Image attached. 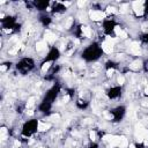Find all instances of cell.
I'll return each mask as SVG.
<instances>
[{
    "label": "cell",
    "instance_id": "3957f363",
    "mask_svg": "<svg viewBox=\"0 0 148 148\" xmlns=\"http://www.w3.org/2000/svg\"><path fill=\"white\" fill-rule=\"evenodd\" d=\"M34 66H35L34 60H32L31 58L25 57V58H22V59L17 62L16 68H17V71H20L22 74H25V73L30 72V71L34 68Z\"/></svg>",
    "mask_w": 148,
    "mask_h": 148
},
{
    "label": "cell",
    "instance_id": "5b68a950",
    "mask_svg": "<svg viewBox=\"0 0 148 148\" xmlns=\"http://www.w3.org/2000/svg\"><path fill=\"white\" fill-rule=\"evenodd\" d=\"M59 57H60V51H59V49L56 47V46H53V47L49 51V53L46 54L45 61H51V62H53L54 60L59 59Z\"/></svg>",
    "mask_w": 148,
    "mask_h": 148
},
{
    "label": "cell",
    "instance_id": "5bb4252c",
    "mask_svg": "<svg viewBox=\"0 0 148 148\" xmlns=\"http://www.w3.org/2000/svg\"><path fill=\"white\" fill-rule=\"evenodd\" d=\"M46 46H47V44H46L45 40H39V42L36 43V51H37V52L44 51V50L46 49Z\"/></svg>",
    "mask_w": 148,
    "mask_h": 148
},
{
    "label": "cell",
    "instance_id": "44dd1931",
    "mask_svg": "<svg viewBox=\"0 0 148 148\" xmlns=\"http://www.w3.org/2000/svg\"><path fill=\"white\" fill-rule=\"evenodd\" d=\"M40 148H44V147H40Z\"/></svg>",
    "mask_w": 148,
    "mask_h": 148
},
{
    "label": "cell",
    "instance_id": "7c38bea8",
    "mask_svg": "<svg viewBox=\"0 0 148 148\" xmlns=\"http://www.w3.org/2000/svg\"><path fill=\"white\" fill-rule=\"evenodd\" d=\"M51 128V124L50 123H45V121H40L38 124V132H46Z\"/></svg>",
    "mask_w": 148,
    "mask_h": 148
},
{
    "label": "cell",
    "instance_id": "ac0fdd59",
    "mask_svg": "<svg viewBox=\"0 0 148 148\" xmlns=\"http://www.w3.org/2000/svg\"><path fill=\"white\" fill-rule=\"evenodd\" d=\"M117 83H118L119 86H123V84L125 83V76H124L123 74H119V75L117 76Z\"/></svg>",
    "mask_w": 148,
    "mask_h": 148
},
{
    "label": "cell",
    "instance_id": "52a82bcc",
    "mask_svg": "<svg viewBox=\"0 0 148 148\" xmlns=\"http://www.w3.org/2000/svg\"><path fill=\"white\" fill-rule=\"evenodd\" d=\"M79 31H80V36L81 37H86V38H90L92 36V29L88 25L81 24L79 27Z\"/></svg>",
    "mask_w": 148,
    "mask_h": 148
},
{
    "label": "cell",
    "instance_id": "e0dca14e",
    "mask_svg": "<svg viewBox=\"0 0 148 148\" xmlns=\"http://www.w3.org/2000/svg\"><path fill=\"white\" fill-rule=\"evenodd\" d=\"M9 68H10V62H3V64H1V65H0V71H1L2 73L8 72V71H9Z\"/></svg>",
    "mask_w": 148,
    "mask_h": 148
},
{
    "label": "cell",
    "instance_id": "2e32d148",
    "mask_svg": "<svg viewBox=\"0 0 148 148\" xmlns=\"http://www.w3.org/2000/svg\"><path fill=\"white\" fill-rule=\"evenodd\" d=\"M73 27H74V18H73V17H68V18H66L65 24H64V28L67 29V30H69V29L73 28Z\"/></svg>",
    "mask_w": 148,
    "mask_h": 148
},
{
    "label": "cell",
    "instance_id": "4fadbf2b",
    "mask_svg": "<svg viewBox=\"0 0 148 148\" xmlns=\"http://www.w3.org/2000/svg\"><path fill=\"white\" fill-rule=\"evenodd\" d=\"M51 67H52V62H51V61H45V60H44L43 64L40 65V72H42V73H46Z\"/></svg>",
    "mask_w": 148,
    "mask_h": 148
},
{
    "label": "cell",
    "instance_id": "d6986e66",
    "mask_svg": "<svg viewBox=\"0 0 148 148\" xmlns=\"http://www.w3.org/2000/svg\"><path fill=\"white\" fill-rule=\"evenodd\" d=\"M143 9H145V15H148V1L143 2Z\"/></svg>",
    "mask_w": 148,
    "mask_h": 148
},
{
    "label": "cell",
    "instance_id": "277c9868",
    "mask_svg": "<svg viewBox=\"0 0 148 148\" xmlns=\"http://www.w3.org/2000/svg\"><path fill=\"white\" fill-rule=\"evenodd\" d=\"M88 15H89V18L94 22H103L108 17L104 9H90Z\"/></svg>",
    "mask_w": 148,
    "mask_h": 148
},
{
    "label": "cell",
    "instance_id": "30bf717a",
    "mask_svg": "<svg viewBox=\"0 0 148 148\" xmlns=\"http://www.w3.org/2000/svg\"><path fill=\"white\" fill-rule=\"evenodd\" d=\"M120 91H121V89H120L119 86H118V87H111V88L109 89L108 96H109L110 98H117V97L120 96Z\"/></svg>",
    "mask_w": 148,
    "mask_h": 148
},
{
    "label": "cell",
    "instance_id": "9c48e42d",
    "mask_svg": "<svg viewBox=\"0 0 148 148\" xmlns=\"http://www.w3.org/2000/svg\"><path fill=\"white\" fill-rule=\"evenodd\" d=\"M142 67H143V62H142L141 60H139V59L133 60V61L128 65V68H130L131 71H133V72H139Z\"/></svg>",
    "mask_w": 148,
    "mask_h": 148
},
{
    "label": "cell",
    "instance_id": "ffe728a7",
    "mask_svg": "<svg viewBox=\"0 0 148 148\" xmlns=\"http://www.w3.org/2000/svg\"><path fill=\"white\" fill-rule=\"evenodd\" d=\"M145 95L148 96V86H146V88H145Z\"/></svg>",
    "mask_w": 148,
    "mask_h": 148
},
{
    "label": "cell",
    "instance_id": "8fae6325",
    "mask_svg": "<svg viewBox=\"0 0 148 148\" xmlns=\"http://www.w3.org/2000/svg\"><path fill=\"white\" fill-rule=\"evenodd\" d=\"M128 51H130V53L133 54V56H139V54H140V45H139V43H136V42L131 43Z\"/></svg>",
    "mask_w": 148,
    "mask_h": 148
},
{
    "label": "cell",
    "instance_id": "9a60e30c",
    "mask_svg": "<svg viewBox=\"0 0 148 148\" xmlns=\"http://www.w3.org/2000/svg\"><path fill=\"white\" fill-rule=\"evenodd\" d=\"M39 21L42 22V24H43L44 27H47V25H50V24H51V22H52V18H51L50 16H46V15H43V16H40V18H39Z\"/></svg>",
    "mask_w": 148,
    "mask_h": 148
},
{
    "label": "cell",
    "instance_id": "7a4b0ae2",
    "mask_svg": "<svg viewBox=\"0 0 148 148\" xmlns=\"http://www.w3.org/2000/svg\"><path fill=\"white\" fill-rule=\"evenodd\" d=\"M38 124H39L38 119H30L25 121L22 127V136H25L29 139L35 132H38Z\"/></svg>",
    "mask_w": 148,
    "mask_h": 148
},
{
    "label": "cell",
    "instance_id": "ba28073f",
    "mask_svg": "<svg viewBox=\"0 0 148 148\" xmlns=\"http://www.w3.org/2000/svg\"><path fill=\"white\" fill-rule=\"evenodd\" d=\"M44 40L46 42V44H53L57 40V35L53 34L51 30H46L44 34Z\"/></svg>",
    "mask_w": 148,
    "mask_h": 148
},
{
    "label": "cell",
    "instance_id": "8992f818",
    "mask_svg": "<svg viewBox=\"0 0 148 148\" xmlns=\"http://www.w3.org/2000/svg\"><path fill=\"white\" fill-rule=\"evenodd\" d=\"M110 112L112 114V119L116 120V121H119L124 117V114H125V108L124 106H117L116 109H113Z\"/></svg>",
    "mask_w": 148,
    "mask_h": 148
},
{
    "label": "cell",
    "instance_id": "6da1fadb",
    "mask_svg": "<svg viewBox=\"0 0 148 148\" xmlns=\"http://www.w3.org/2000/svg\"><path fill=\"white\" fill-rule=\"evenodd\" d=\"M102 53L103 51L101 46H98L97 44H94V45L91 44L84 49V51L82 52V58L86 59L87 61H92V60L98 59L102 56Z\"/></svg>",
    "mask_w": 148,
    "mask_h": 148
}]
</instances>
